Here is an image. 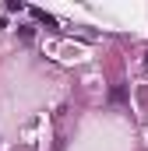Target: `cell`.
<instances>
[{"label":"cell","instance_id":"obj_1","mask_svg":"<svg viewBox=\"0 0 148 151\" xmlns=\"http://www.w3.org/2000/svg\"><path fill=\"white\" fill-rule=\"evenodd\" d=\"M32 14H36V21H46V25H57V21H53V18H49L46 11H39V7H32Z\"/></svg>","mask_w":148,"mask_h":151}]
</instances>
